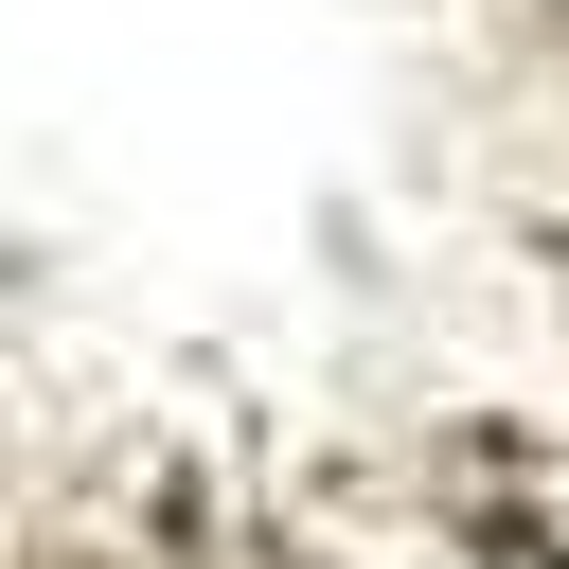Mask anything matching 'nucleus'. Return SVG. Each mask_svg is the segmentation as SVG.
I'll return each mask as SVG.
<instances>
[{"label": "nucleus", "mask_w": 569, "mask_h": 569, "mask_svg": "<svg viewBox=\"0 0 569 569\" xmlns=\"http://www.w3.org/2000/svg\"><path fill=\"white\" fill-rule=\"evenodd\" d=\"M178 569H320V551H178Z\"/></svg>", "instance_id": "nucleus-1"}]
</instances>
